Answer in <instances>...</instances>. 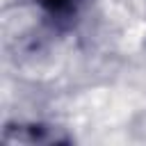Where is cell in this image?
<instances>
[{"instance_id":"cell-1","label":"cell","mask_w":146,"mask_h":146,"mask_svg":"<svg viewBox=\"0 0 146 146\" xmlns=\"http://www.w3.org/2000/svg\"><path fill=\"white\" fill-rule=\"evenodd\" d=\"M5 141H25V144H66L71 141L59 128L46 123H21L5 128Z\"/></svg>"},{"instance_id":"cell-2","label":"cell","mask_w":146,"mask_h":146,"mask_svg":"<svg viewBox=\"0 0 146 146\" xmlns=\"http://www.w3.org/2000/svg\"><path fill=\"white\" fill-rule=\"evenodd\" d=\"M34 2L50 14H64L75 5V0H34Z\"/></svg>"}]
</instances>
